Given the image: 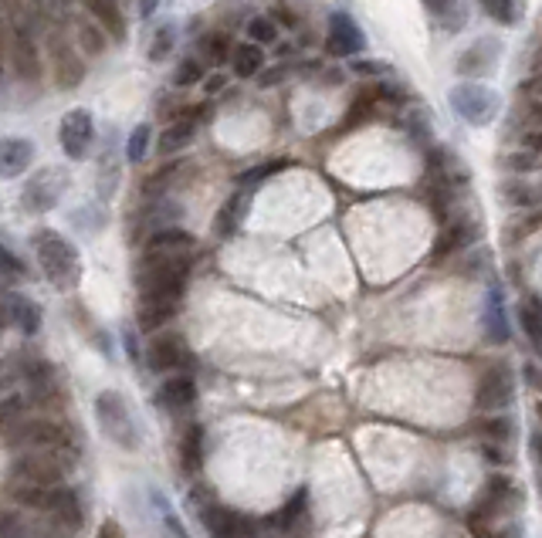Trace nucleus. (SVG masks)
I'll return each mask as SVG.
<instances>
[{"instance_id": "1", "label": "nucleus", "mask_w": 542, "mask_h": 538, "mask_svg": "<svg viewBox=\"0 0 542 538\" xmlns=\"http://www.w3.org/2000/svg\"><path fill=\"white\" fill-rule=\"evenodd\" d=\"M31 244H34V257H38L41 274H44L58 292H72L78 284V278H82L75 244L58 231H38Z\"/></svg>"}, {"instance_id": "2", "label": "nucleus", "mask_w": 542, "mask_h": 538, "mask_svg": "<svg viewBox=\"0 0 542 538\" xmlns=\"http://www.w3.org/2000/svg\"><path fill=\"white\" fill-rule=\"evenodd\" d=\"M187 274H190V257H142L136 284H140V295H163L180 302Z\"/></svg>"}, {"instance_id": "3", "label": "nucleus", "mask_w": 542, "mask_h": 538, "mask_svg": "<svg viewBox=\"0 0 542 538\" xmlns=\"http://www.w3.org/2000/svg\"><path fill=\"white\" fill-rule=\"evenodd\" d=\"M7 447L21 450H58V454H75L72 434H68L62 423L54 420H21L7 423Z\"/></svg>"}, {"instance_id": "4", "label": "nucleus", "mask_w": 542, "mask_h": 538, "mask_svg": "<svg viewBox=\"0 0 542 538\" xmlns=\"http://www.w3.org/2000/svg\"><path fill=\"white\" fill-rule=\"evenodd\" d=\"M95 417L102 423L105 437L119 444L122 450H136L140 447V434H136V423H132V413L126 407V399L119 397L116 389H105L95 399Z\"/></svg>"}, {"instance_id": "5", "label": "nucleus", "mask_w": 542, "mask_h": 538, "mask_svg": "<svg viewBox=\"0 0 542 538\" xmlns=\"http://www.w3.org/2000/svg\"><path fill=\"white\" fill-rule=\"evenodd\" d=\"M68 464H72V457H68V454H58V450H21V457H17L11 467V477L31 481V485L54 487L65 481Z\"/></svg>"}, {"instance_id": "6", "label": "nucleus", "mask_w": 542, "mask_h": 538, "mask_svg": "<svg viewBox=\"0 0 542 538\" xmlns=\"http://www.w3.org/2000/svg\"><path fill=\"white\" fill-rule=\"evenodd\" d=\"M451 109L454 116H461L468 126H491L498 109H502V99L495 89H485V85H475V82H465L451 91Z\"/></svg>"}, {"instance_id": "7", "label": "nucleus", "mask_w": 542, "mask_h": 538, "mask_svg": "<svg viewBox=\"0 0 542 538\" xmlns=\"http://www.w3.org/2000/svg\"><path fill=\"white\" fill-rule=\"evenodd\" d=\"M48 58H52V82L62 91H72L85 82L82 48H78L72 38H65L62 31H52V38H48Z\"/></svg>"}, {"instance_id": "8", "label": "nucleus", "mask_w": 542, "mask_h": 538, "mask_svg": "<svg viewBox=\"0 0 542 538\" xmlns=\"http://www.w3.org/2000/svg\"><path fill=\"white\" fill-rule=\"evenodd\" d=\"M4 58H7V68L21 82H38L41 78V54L31 31L4 24Z\"/></svg>"}, {"instance_id": "9", "label": "nucleus", "mask_w": 542, "mask_h": 538, "mask_svg": "<svg viewBox=\"0 0 542 538\" xmlns=\"http://www.w3.org/2000/svg\"><path fill=\"white\" fill-rule=\"evenodd\" d=\"M65 190H68V173H65V169H62V167H44L24 183L21 204H24L31 214H44V210H52V207L62 204Z\"/></svg>"}, {"instance_id": "10", "label": "nucleus", "mask_w": 542, "mask_h": 538, "mask_svg": "<svg viewBox=\"0 0 542 538\" xmlns=\"http://www.w3.org/2000/svg\"><path fill=\"white\" fill-rule=\"evenodd\" d=\"M58 142H62V153L68 159H85L95 142V119L89 109H72L65 112L62 126H58Z\"/></svg>"}, {"instance_id": "11", "label": "nucleus", "mask_w": 542, "mask_h": 538, "mask_svg": "<svg viewBox=\"0 0 542 538\" xmlns=\"http://www.w3.org/2000/svg\"><path fill=\"white\" fill-rule=\"evenodd\" d=\"M512 393H516V386H512V372L508 366H491V370L481 372V379L475 386V407L485 413H495V410H505L508 403H512Z\"/></svg>"}, {"instance_id": "12", "label": "nucleus", "mask_w": 542, "mask_h": 538, "mask_svg": "<svg viewBox=\"0 0 542 538\" xmlns=\"http://www.w3.org/2000/svg\"><path fill=\"white\" fill-rule=\"evenodd\" d=\"M325 48L339 58H349V54H360L366 48V34L346 11H333L325 21Z\"/></svg>"}, {"instance_id": "13", "label": "nucleus", "mask_w": 542, "mask_h": 538, "mask_svg": "<svg viewBox=\"0 0 542 538\" xmlns=\"http://www.w3.org/2000/svg\"><path fill=\"white\" fill-rule=\"evenodd\" d=\"M187 359H190L187 342L173 332H160L153 342L146 346V366L153 372H177L187 366Z\"/></svg>"}, {"instance_id": "14", "label": "nucleus", "mask_w": 542, "mask_h": 538, "mask_svg": "<svg viewBox=\"0 0 542 538\" xmlns=\"http://www.w3.org/2000/svg\"><path fill=\"white\" fill-rule=\"evenodd\" d=\"M197 251V237L180 227H160L150 234V241L142 247V257H187Z\"/></svg>"}, {"instance_id": "15", "label": "nucleus", "mask_w": 542, "mask_h": 538, "mask_svg": "<svg viewBox=\"0 0 542 538\" xmlns=\"http://www.w3.org/2000/svg\"><path fill=\"white\" fill-rule=\"evenodd\" d=\"M197 119H200L197 109H190V112L183 109L180 116L169 119L167 126H163V132H160V139H156L160 156H173V153H180V149H187L197 136Z\"/></svg>"}, {"instance_id": "16", "label": "nucleus", "mask_w": 542, "mask_h": 538, "mask_svg": "<svg viewBox=\"0 0 542 538\" xmlns=\"http://www.w3.org/2000/svg\"><path fill=\"white\" fill-rule=\"evenodd\" d=\"M4 325L17 329L21 335H38L41 329V308L38 302H31L27 295H17V292H4Z\"/></svg>"}, {"instance_id": "17", "label": "nucleus", "mask_w": 542, "mask_h": 538, "mask_svg": "<svg viewBox=\"0 0 542 538\" xmlns=\"http://www.w3.org/2000/svg\"><path fill=\"white\" fill-rule=\"evenodd\" d=\"M44 514L52 518L54 525H62V528H78L82 522H85L82 504H78V495L65 485L52 487V501H48V512Z\"/></svg>"}, {"instance_id": "18", "label": "nucleus", "mask_w": 542, "mask_h": 538, "mask_svg": "<svg viewBox=\"0 0 542 538\" xmlns=\"http://www.w3.org/2000/svg\"><path fill=\"white\" fill-rule=\"evenodd\" d=\"M197 399V383L190 376H169L167 383L160 386V393H156V403L169 413H183L187 407H194Z\"/></svg>"}, {"instance_id": "19", "label": "nucleus", "mask_w": 542, "mask_h": 538, "mask_svg": "<svg viewBox=\"0 0 542 538\" xmlns=\"http://www.w3.org/2000/svg\"><path fill=\"white\" fill-rule=\"evenodd\" d=\"M173 315H177V298L140 295V312H136V322H140L142 332H156V329H163V325H167Z\"/></svg>"}, {"instance_id": "20", "label": "nucleus", "mask_w": 542, "mask_h": 538, "mask_svg": "<svg viewBox=\"0 0 542 538\" xmlns=\"http://www.w3.org/2000/svg\"><path fill=\"white\" fill-rule=\"evenodd\" d=\"M498 54H502L498 41H491V38L475 41V44H471V48H468V52L458 58V75H485V72H491V68H495Z\"/></svg>"}, {"instance_id": "21", "label": "nucleus", "mask_w": 542, "mask_h": 538, "mask_svg": "<svg viewBox=\"0 0 542 538\" xmlns=\"http://www.w3.org/2000/svg\"><path fill=\"white\" fill-rule=\"evenodd\" d=\"M31 163H34V142L31 139L7 136L0 142V169H4V177H21Z\"/></svg>"}, {"instance_id": "22", "label": "nucleus", "mask_w": 542, "mask_h": 538, "mask_svg": "<svg viewBox=\"0 0 542 538\" xmlns=\"http://www.w3.org/2000/svg\"><path fill=\"white\" fill-rule=\"evenodd\" d=\"M247 204H251V190H245V193L237 190L224 200V207H220L218 217H214V231H218L220 241H227V237L237 234V227H241V220H245V214H247Z\"/></svg>"}, {"instance_id": "23", "label": "nucleus", "mask_w": 542, "mask_h": 538, "mask_svg": "<svg viewBox=\"0 0 542 538\" xmlns=\"http://www.w3.org/2000/svg\"><path fill=\"white\" fill-rule=\"evenodd\" d=\"M85 14H92L99 24L112 34V41L126 38V14H122V0H78Z\"/></svg>"}, {"instance_id": "24", "label": "nucleus", "mask_w": 542, "mask_h": 538, "mask_svg": "<svg viewBox=\"0 0 542 538\" xmlns=\"http://www.w3.org/2000/svg\"><path fill=\"white\" fill-rule=\"evenodd\" d=\"M204 528L210 538H245V518L220 504L204 508Z\"/></svg>"}, {"instance_id": "25", "label": "nucleus", "mask_w": 542, "mask_h": 538, "mask_svg": "<svg viewBox=\"0 0 542 538\" xmlns=\"http://www.w3.org/2000/svg\"><path fill=\"white\" fill-rule=\"evenodd\" d=\"M471 241H475V227H471L468 220H458V224H451V227H444V231H440L438 244H434V251H431V261L440 264L444 257L458 255V251Z\"/></svg>"}, {"instance_id": "26", "label": "nucleus", "mask_w": 542, "mask_h": 538, "mask_svg": "<svg viewBox=\"0 0 542 538\" xmlns=\"http://www.w3.org/2000/svg\"><path fill=\"white\" fill-rule=\"evenodd\" d=\"M109 31H105L95 17H78L75 21V44L82 48V54H89V58H95V54H102L105 52V44H109Z\"/></svg>"}, {"instance_id": "27", "label": "nucleus", "mask_w": 542, "mask_h": 538, "mask_svg": "<svg viewBox=\"0 0 542 538\" xmlns=\"http://www.w3.org/2000/svg\"><path fill=\"white\" fill-rule=\"evenodd\" d=\"M180 467L187 475H200L204 467V427L190 423L180 437Z\"/></svg>"}, {"instance_id": "28", "label": "nucleus", "mask_w": 542, "mask_h": 538, "mask_svg": "<svg viewBox=\"0 0 542 538\" xmlns=\"http://www.w3.org/2000/svg\"><path fill=\"white\" fill-rule=\"evenodd\" d=\"M231 72L237 78H258L261 72H265V52H261V44H255V41H241V44H234Z\"/></svg>"}, {"instance_id": "29", "label": "nucleus", "mask_w": 542, "mask_h": 538, "mask_svg": "<svg viewBox=\"0 0 542 538\" xmlns=\"http://www.w3.org/2000/svg\"><path fill=\"white\" fill-rule=\"evenodd\" d=\"M275 525L282 532H305V525H309V491L305 487H298L295 498L275 514Z\"/></svg>"}, {"instance_id": "30", "label": "nucleus", "mask_w": 542, "mask_h": 538, "mask_svg": "<svg viewBox=\"0 0 542 538\" xmlns=\"http://www.w3.org/2000/svg\"><path fill=\"white\" fill-rule=\"evenodd\" d=\"M197 52H200V58H204L207 64H214V68H218V64L231 62L234 44L224 31H204V34L197 38Z\"/></svg>"}, {"instance_id": "31", "label": "nucleus", "mask_w": 542, "mask_h": 538, "mask_svg": "<svg viewBox=\"0 0 542 538\" xmlns=\"http://www.w3.org/2000/svg\"><path fill=\"white\" fill-rule=\"evenodd\" d=\"M485 332H489L491 342H505L508 339V319H505V302L498 288H491L489 302H485Z\"/></svg>"}, {"instance_id": "32", "label": "nucleus", "mask_w": 542, "mask_h": 538, "mask_svg": "<svg viewBox=\"0 0 542 538\" xmlns=\"http://www.w3.org/2000/svg\"><path fill=\"white\" fill-rule=\"evenodd\" d=\"M512 487H516L512 485V477H505V475L489 477L478 504H485V508H491V512H505V508H508V501H512Z\"/></svg>"}, {"instance_id": "33", "label": "nucleus", "mask_w": 542, "mask_h": 538, "mask_svg": "<svg viewBox=\"0 0 542 538\" xmlns=\"http://www.w3.org/2000/svg\"><path fill=\"white\" fill-rule=\"evenodd\" d=\"M376 102H380V89L360 91V95L353 99V105H349V112L343 116V129H356L360 122H366V119L376 112Z\"/></svg>"}, {"instance_id": "34", "label": "nucleus", "mask_w": 542, "mask_h": 538, "mask_svg": "<svg viewBox=\"0 0 542 538\" xmlns=\"http://www.w3.org/2000/svg\"><path fill=\"white\" fill-rule=\"evenodd\" d=\"M495 518H498V512H491V508H485V504H475L471 514H468V532H471L475 538H498L502 532H498V525H495Z\"/></svg>"}, {"instance_id": "35", "label": "nucleus", "mask_w": 542, "mask_h": 538, "mask_svg": "<svg viewBox=\"0 0 542 538\" xmlns=\"http://www.w3.org/2000/svg\"><path fill=\"white\" fill-rule=\"evenodd\" d=\"M518 322H522V332L529 335L532 346L542 349V305L539 302H522V305H518Z\"/></svg>"}, {"instance_id": "36", "label": "nucleus", "mask_w": 542, "mask_h": 538, "mask_svg": "<svg viewBox=\"0 0 542 538\" xmlns=\"http://www.w3.org/2000/svg\"><path fill=\"white\" fill-rule=\"evenodd\" d=\"M278 34H282V27L278 21H271L268 14H258V17H251L247 21V41H255V44H278Z\"/></svg>"}, {"instance_id": "37", "label": "nucleus", "mask_w": 542, "mask_h": 538, "mask_svg": "<svg viewBox=\"0 0 542 538\" xmlns=\"http://www.w3.org/2000/svg\"><path fill=\"white\" fill-rule=\"evenodd\" d=\"M505 197H512L518 207H539L542 204V179H518L505 187Z\"/></svg>"}, {"instance_id": "38", "label": "nucleus", "mask_w": 542, "mask_h": 538, "mask_svg": "<svg viewBox=\"0 0 542 538\" xmlns=\"http://www.w3.org/2000/svg\"><path fill=\"white\" fill-rule=\"evenodd\" d=\"M150 142H153V129H150V122L132 126L130 139H126V159H130V163H140V159H146V153H150Z\"/></svg>"}, {"instance_id": "39", "label": "nucleus", "mask_w": 542, "mask_h": 538, "mask_svg": "<svg viewBox=\"0 0 542 538\" xmlns=\"http://www.w3.org/2000/svg\"><path fill=\"white\" fill-rule=\"evenodd\" d=\"M204 78H207L204 58H180L177 72H173V85L177 89H190V85H200Z\"/></svg>"}, {"instance_id": "40", "label": "nucleus", "mask_w": 542, "mask_h": 538, "mask_svg": "<svg viewBox=\"0 0 542 538\" xmlns=\"http://www.w3.org/2000/svg\"><path fill=\"white\" fill-rule=\"evenodd\" d=\"M478 4H481V11L489 14L495 24L512 27L518 21V4H516V0H478Z\"/></svg>"}, {"instance_id": "41", "label": "nucleus", "mask_w": 542, "mask_h": 538, "mask_svg": "<svg viewBox=\"0 0 542 538\" xmlns=\"http://www.w3.org/2000/svg\"><path fill=\"white\" fill-rule=\"evenodd\" d=\"M173 44H177V27L163 24L153 34V44H150V62H163V58H169Z\"/></svg>"}, {"instance_id": "42", "label": "nucleus", "mask_w": 542, "mask_h": 538, "mask_svg": "<svg viewBox=\"0 0 542 538\" xmlns=\"http://www.w3.org/2000/svg\"><path fill=\"white\" fill-rule=\"evenodd\" d=\"M478 430H481L485 440H495V444H508L512 440V423L505 420V417H485Z\"/></svg>"}, {"instance_id": "43", "label": "nucleus", "mask_w": 542, "mask_h": 538, "mask_svg": "<svg viewBox=\"0 0 542 538\" xmlns=\"http://www.w3.org/2000/svg\"><path fill=\"white\" fill-rule=\"evenodd\" d=\"M282 167H285V163H261V167H255V169H247V173H241V177H237V183H241L245 190H255L258 183H265L268 177H275V173H278Z\"/></svg>"}, {"instance_id": "44", "label": "nucleus", "mask_w": 542, "mask_h": 538, "mask_svg": "<svg viewBox=\"0 0 542 538\" xmlns=\"http://www.w3.org/2000/svg\"><path fill=\"white\" fill-rule=\"evenodd\" d=\"M4 261H0V264H4V284H7V288H11L14 282H17V278H24L27 271L21 268V264H17V257L11 255V247H4Z\"/></svg>"}, {"instance_id": "45", "label": "nucleus", "mask_w": 542, "mask_h": 538, "mask_svg": "<svg viewBox=\"0 0 542 538\" xmlns=\"http://www.w3.org/2000/svg\"><path fill=\"white\" fill-rule=\"evenodd\" d=\"M522 95L532 99V102H542V64H536L532 75L522 82Z\"/></svg>"}, {"instance_id": "46", "label": "nucleus", "mask_w": 542, "mask_h": 538, "mask_svg": "<svg viewBox=\"0 0 542 538\" xmlns=\"http://www.w3.org/2000/svg\"><path fill=\"white\" fill-rule=\"evenodd\" d=\"M160 508H163V525H167V535L169 538H187V532H183L180 518L173 514V508H169L167 501H160Z\"/></svg>"}, {"instance_id": "47", "label": "nucleus", "mask_w": 542, "mask_h": 538, "mask_svg": "<svg viewBox=\"0 0 542 538\" xmlns=\"http://www.w3.org/2000/svg\"><path fill=\"white\" fill-rule=\"evenodd\" d=\"M481 457H485L489 464H495V467H498V464H505V444L485 440V444H481Z\"/></svg>"}, {"instance_id": "48", "label": "nucleus", "mask_w": 542, "mask_h": 538, "mask_svg": "<svg viewBox=\"0 0 542 538\" xmlns=\"http://www.w3.org/2000/svg\"><path fill=\"white\" fill-rule=\"evenodd\" d=\"M522 149H532V153H542V129H529L522 136Z\"/></svg>"}, {"instance_id": "49", "label": "nucleus", "mask_w": 542, "mask_h": 538, "mask_svg": "<svg viewBox=\"0 0 542 538\" xmlns=\"http://www.w3.org/2000/svg\"><path fill=\"white\" fill-rule=\"evenodd\" d=\"M95 538H126V532L119 528V522H102L99 532H95Z\"/></svg>"}, {"instance_id": "50", "label": "nucleus", "mask_w": 542, "mask_h": 538, "mask_svg": "<svg viewBox=\"0 0 542 538\" xmlns=\"http://www.w3.org/2000/svg\"><path fill=\"white\" fill-rule=\"evenodd\" d=\"M275 14H282V17H278L282 24H288V27L298 24V14H292V7H288V4H275Z\"/></svg>"}, {"instance_id": "51", "label": "nucleus", "mask_w": 542, "mask_h": 538, "mask_svg": "<svg viewBox=\"0 0 542 538\" xmlns=\"http://www.w3.org/2000/svg\"><path fill=\"white\" fill-rule=\"evenodd\" d=\"M424 4H427V11L438 14V17H444V14L454 7V0H424Z\"/></svg>"}, {"instance_id": "52", "label": "nucleus", "mask_w": 542, "mask_h": 538, "mask_svg": "<svg viewBox=\"0 0 542 538\" xmlns=\"http://www.w3.org/2000/svg\"><path fill=\"white\" fill-rule=\"evenodd\" d=\"M227 85V78L224 75H210V78H204V89H207V95H218L220 89Z\"/></svg>"}, {"instance_id": "53", "label": "nucleus", "mask_w": 542, "mask_h": 538, "mask_svg": "<svg viewBox=\"0 0 542 538\" xmlns=\"http://www.w3.org/2000/svg\"><path fill=\"white\" fill-rule=\"evenodd\" d=\"M353 72H360V75H380V72H383V64H373V62H356V64H353Z\"/></svg>"}, {"instance_id": "54", "label": "nucleus", "mask_w": 542, "mask_h": 538, "mask_svg": "<svg viewBox=\"0 0 542 538\" xmlns=\"http://www.w3.org/2000/svg\"><path fill=\"white\" fill-rule=\"evenodd\" d=\"M156 7H160V0H140V7H136V11H140V17L146 21V17H153L156 14Z\"/></svg>"}, {"instance_id": "55", "label": "nucleus", "mask_w": 542, "mask_h": 538, "mask_svg": "<svg viewBox=\"0 0 542 538\" xmlns=\"http://www.w3.org/2000/svg\"><path fill=\"white\" fill-rule=\"evenodd\" d=\"M529 126L532 129H542V102H532V109H529Z\"/></svg>"}, {"instance_id": "56", "label": "nucleus", "mask_w": 542, "mask_h": 538, "mask_svg": "<svg viewBox=\"0 0 542 538\" xmlns=\"http://www.w3.org/2000/svg\"><path fill=\"white\" fill-rule=\"evenodd\" d=\"M285 78V68H271V75H258V82L268 89V85H275V82H282Z\"/></svg>"}, {"instance_id": "57", "label": "nucleus", "mask_w": 542, "mask_h": 538, "mask_svg": "<svg viewBox=\"0 0 542 538\" xmlns=\"http://www.w3.org/2000/svg\"><path fill=\"white\" fill-rule=\"evenodd\" d=\"M532 450H536V457H539V464H542V434L532 437Z\"/></svg>"}, {"instance_id": "58", "label": "nucleus", "mask_w": 542, "mask_h": 538, "mask_svg": "<svg viewBox=\"0 0 542 538\" xmlns=\"http://www.w3.org/2000/svg\"><path fill=\"white\" fill-rule=\"evenodd\" d=\"M31 4H34V7H38V11H41V7H44V4H48V0H31Z\"/></svg>"}, {"instance_id": "59", "label": "nucleus", "mask_w": 542, "mask_h": 538, "mask_svg": "<svg viewBox=\"0 0 542 538\" xmlns=\"http://www.w3.org/2000/svg\"><path fill=\"white\" fill-rule=\"evenodd\" d=\"M536 413H539V420H542V403H539V407H536Z\"/></svg>"}]
</instances>
